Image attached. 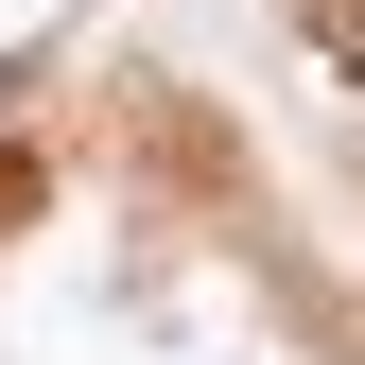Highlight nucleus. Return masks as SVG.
Segmentation results:
<instances>
[{
  "mask_svg": "<svg viewBox=\"0 0 365 365\" xmlns=\"http://www.w3.org/2000/svg\"><path fill=\"white\" fill-rule=\"evenodd\" d=\"M122 140H140L174 192H244V157H226V122L192 105V87H122Z\"/></svg>",
  "mask_w": 365,
  "mask_h": 365,
  "instance_id": "f257e3e1",
  "label": "nucleus"
},
{
  "mask_svg": "<svg viewBox=\"0 0 365 365\" xmlns=\"http://www.w3.org/2000/svg\"><path fill=\"white\" fill-rule=\"evenodd\" d=\"M296 35H313L331 70H365V0H296Z\"/></svg>",
  "mask_w": 365,
  "mask_h": 365,
  "instance_id": "f03ea898",
  "label": "nucleus"
},
{
  "mask_svg": "<svg viewBox=\"0 0 365 365\" xmlns=\"http://www.w3.org/2000/svg\"><path fill=\"white\" fill-rule=\"evenodd\" d=\"M18 209H35V157H0V226H18Z\"/></svg>",
  "mask_w": 365,
  "mask_h": 365,
  "instance_id": "7ed1b4c3",
  "label": "nucleus"
}]
</instances>
